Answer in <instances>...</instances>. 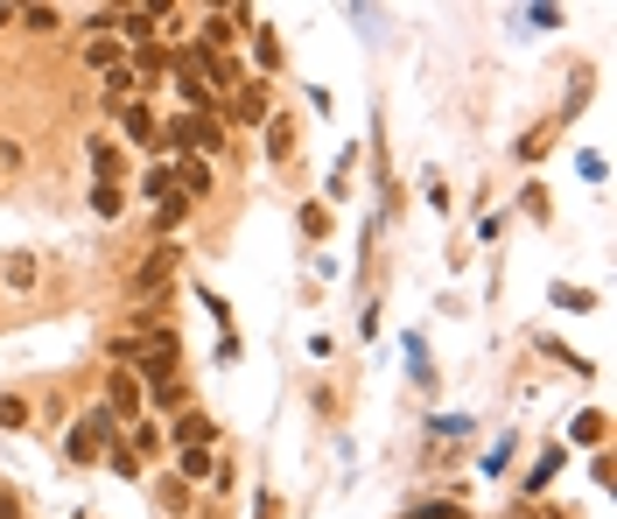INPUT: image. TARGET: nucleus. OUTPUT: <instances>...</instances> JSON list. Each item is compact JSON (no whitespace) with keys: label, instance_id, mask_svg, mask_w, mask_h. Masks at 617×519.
I'll use <instances>...</instances> for the list:
<instances>
[{"label":"nucleus","instance_id":"f257e3e1","mask_svg":"<svg viewBox=\"0 0 617 519\" xmlns=\"http://www.w3.org/2000/svg\"><path fill=\"white\" fill-rule=\"evenodd\" d=\"M176 267H183V246H176V239H154L148 260L127 274V295H133V302H162V288L176 281Z\"/></svg>","mask_w":617,"mask_h":519},{"label":"nucleus","instance_id":"f03ea898","mask_svg":"<svg viewBox=\"0 0 617 519\" xmlns=\"http://www.w3.org/2000/svg\"><path fill=\"white\" fill-rule=\"evenodd\" d=\"M112 435H120V421H112L106 408H91V414L71 429V442H64V450H71V464H91L99 450H112Z\"/></svg>","mask_w":617,"mask_h":519},{"label":"nucleus","instance_id":"7ed1b4c3","mask_svg":"<svg viewBox=\"0 0 617 519\" xmlns=\"http://www.w3.org/2000/svg\"><path fill=\"white\" fill-rule=\"evenodd\" d=\"M246 22H253L246 8H218V14H210V22H204V43H210V56L239 43V35H246Z\"/></svg>","mask_w":617,"mask_h":519},{"label":"nucleus","instance_id":"20e7f679","mask_svg":"<svg viewBox=\"0 0 617 519\" xmlns=\"http://www.w3.org/2000/svg\"><path fill=\"white\" fill-rule=\"evenodd\" d=\"M133 408H141V379H133V372H112V379H106V414H112V421H133Z\"/></svg>","mask_w":617,"mask_h":519},{"label":"nucleus","instance_id":"39448f33","mask_svg":"<svg viewBox=\"0 0 617 519\" xmlns=\"http://www.w3.org/2000/svg\"><path fill=\"white\" fill-rule=\"evenodd\" d=\"M176 190H190V204L210 197V169H204L197 155H176Z\"/></svg>","mask_w":617,"mask_h":519},{"label":"nucleus","instance_id":"423d86ee","mask_svg":"<svg viewBox=\"0 0 617 519\" xmlns=\"http://www.w3.org/2000/svg\"><path fill=\"white\" fill-rule=\"evenodd\" d=\"M112 22H120V35H127V43H148L162 14H154V8H120V14H112Z\"/></svg>","mask_w":617,"mask_h":519},{"label":"nucleus","instance_id":"0eeeda50","mask_svg":"<svg viewBox=\"0 0 617 519\" xmlns=\"http://www.w3.org/2000/svg\"><path fill=\"white\" fill-rule=\"evenodd\" d=\"M231 120H267V85H260V78H253V85L239 78V99H231Z\"/></svg>","mask_w":617,"mask_h":519},{"label":"nucleus","instance_id":"6e6552de","mask_svg":"<svg viewBox=\"0 0 617 519\" xmlns=\"http://www.w3.org/2000/svg\"><path fill=\"white\" fill-rule=\"evenodd\" d=\"M120 120H127V133H133L141 148H162V127H154V112H148V106H120Z\"/></svg>","mask_w":617,"mask_h":519},{"label":"nucleus","instance_id":"1a4fd4ad","mask_svg":"<svg viewBox=\"0 0 617 519\" xmlns=\"http://www.w3.org/2000/svg\"><path fill=\"white\" fill-rule=\"evenodd\" d=\"M176 442H183V450H204V442H218V421H210V414H183Z\"/></svg>","mask_w":617,"mask_h":519},{"label":"nucleus","instance_id":"9d476101","mask_svg":"<svg viewBox=\"0 0 617 519\" xmlns=\"http://www.w3.org/2000/svg\"><path fill=\"white\" fill-rule=\"evenodd\" d=\"M267 155H274V162L295 155V120H267Z\"/></svg>","mask_w":617,"mask_h":519},{"label":"nucleus","instance_id":"9b49d317","mask_svg":"<svg viewBox=\"0 0 617 519\" xmlns=\"http://www.w3.org/2000/svg\"><path fill=\"white\" fill-rule=\"evenodd\" d=\"M91 169H99V183H120V148H112V141H91Z\"/></svg>","mask_w":617,"mask_h":519},{"label":"nucleus","instance_id":"f8f14e48","mask_svg":"<svg viewBox=\"0 0 617 519\" xmlns=\"http://www.w3.org/2000/svg\"><path fill=\"white\" fill-rule=\"evenodd\" d=\"M0 429H29V400L22 393H0Z\"/></svg>","mask_w":617,"mask_h":519},{"label":"nucleus","instance_id":"ddd939ff","mask_svg":"<svg viewBox=\"0 0 617 519\" xmlns=\"http://www.w3.org/2000/svg\"><path fill=\"white\" fill-rule=\"evenodd\" d=\"M120 183H99V190H91V210H99V218H120Z\"/></svg>","mask_w":617,"mask_h":519},{"label":"nucleus","instance_id":"4468645a","mask_svg":"<svg viewBox=\"0 0 617 519\" xmlns=\"http://www.w3.org/2000/svg\"><path fill=\"white\" fill-rule=\"evenodd\" d=\"M148 197H154V204H169V197H183V190H176V169H154V176H148Z\"/></svg>","mask_w":617,"mask_h":519},{"label":"nucleus","instance_id":"2eb2a0df","mask_svg":"<svg viewBox=\"0 0 617 519\" xmlns=\"http://www.w3.org/2000/svg\"><path fill=\"white\" fill-rule=\"evenodd\" d=\"M112 56H120V43H112V35H99V43L85 50V64H91V71H112Z\"/></svg>","mask_w":617,"mask_h":519},{"label":"nucleus","instance_id":"dca6fc26","mask_svg":"<svg viewBox=\"0 0 617 519\" xmlns=\"http://www.w3.org/2000/svg\"><path fill=\"white\" fill-rule=\"evenodd\" d=\"M176 471H183V477H210V450H183Z\"/></svg>","mask_w":617,"mask_h":519},{"label":"nucleus","instance_id":"f3484780","mask_svg":"<svg viewBox=\"0 0 617 519\" xmlns=\"http://www.w3.org/2000/svg\"><path fill=\"white\" fill-rule=\"evenodd\" d=\"M183 210H190V197H169L162 210H154V225H162V233H176V225H183Z\"/></svg>","mask_w":617,"mask_h":519},{"label":"nucleus","instance_id":"a211bd4d","mask_svg":"<svg viewBox=\"0 0 617 519\" xmlns=\"http://www.w3.org/2000/svg\"><path fill=\"white\" fill-rule=\"evenodd\" d=\"M14 22H29L35 35H50V29H56V8H22V14H14Z\"/></svg>","mask_w":617,"mask_h":519},{"label":"nucleus","instance_id":"6ab92c4d","mask_svg":"<svg viewBox=\"0 0 617 519\" xmlns=\"http://www.w3.org/2000/svg\"><path fill=\"white\" fill-rule=\"evenodd\" d=\"M29 281H35V260L14 253V260H8V288H29Z\"/></svg>","mask_w":617,"mask_h":519},{"label":"nucleus","instance_id":"aec40b11","mask_svg":"<svg viewBox=\"0 0 617 519\" xmlns=\"http://www.w3.org/2000/svg\"><path fill=\"white\" fill-rule=\"evenodd\" d=\"M408 519H463V506H456V498H442V506H414Z\"/></svg>","mask_w":617,"mask_h":519},{"label":"nucleus","instance_id":"412c9836","mask_svg":"<svg viewBox=\"0 0 617 519\" xmlns=\"http://www.w3.org/2000/svg\"><path fill=\"white\" fill-rule=\"evenodd\" d=\"M106 456H112V471H120V477H141V456H133V450H120V442H112Z\"/></svg>","mask_w":617,"mask_h":519},{"label":"nucleus","instance_id":"4be33fe9","mask_svg":"<svg viewBox=\"0 0 617 519\" xmlns=\"http://www.w3.org/2000/svg\"><path fill=\"white\" fill-rule=\"evenodd\" d=\"M302 233H308V239H323V233H331V210L308 204V210H302Z\"/></svg>","mask_w":617,"mask_h":519},{"label":"nucleus","instance_id":"5701e85b","mask_svg":"<svg viewBox=\"0 0 617 519\" xmlns=\"http://www.w3.org/2000/svg\"><path fill=\"white\" fill-rule=\"evenodd\" d=\"M154 442H162V435H154V421H133V442H127V450L141 456V450H154Z\"/></svg>","mask_w":617,"mask_h":519},{"label":"nucleus","instance_id":"b1692460","mask_svg":"<svg viewBox=\"0 0 617 519\" xmlns=\"http://www.w3.org/2000/svg\"><path fill=\"white\" fill-rule=\"evenodd\" d=\"M253 50H260V64H267V71H274V64H281V43H274V35H267V29L253 35Z\"/></svg>","mask_w":617,"mask_h":519},{"label":"nucleus","instance_id":"393cba45","mask_svg":"<svg viewBox=\"0 0 617 519\" xmlns=\"http://www.w3.org/2000/svg\"><path fill=\"white\" fill-rule=\"evenodd\" d=\"M575 442H604V414H583V421H575Z\"/></svg>","mask_w":617,"mask_h":519},{"label":"nucleus","instance_id":"a878e982","mask_svg":"<svg viewBox=\"0 0 617 519\" xmlns=\"http://www.w3.org/2000/svg\"><path fill=\"white\" fill-rule=\"evenodd\" d=\"M0 519H22V491L14 485H0Z\"/></svg>","mask_w":617,"mask_h":519},{"label":"nucleus","instance_id":"bb28decb","mask_svg":"<svg viewBox=\"0 0 617 519\" xmlns=\"http://www.w3.org/2000/svg\"><path fill=\"white\" fill-rule=\"evenodd\" d=\"M253 519H281V498H274V491H260V498H253Z\"/></svg>","mask_w":617,"mask_h":519}]
</instances>
